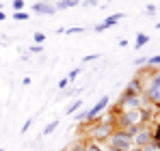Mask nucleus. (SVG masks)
Wrapping results in <instances>:
<instances>
[{"label":"nucleus","mask_w":160,"mask_h":151,"mask_svg":"<svg viewBox=\"0 0 160 151\" xmlns=\"http://www.w3.org/2000/svg\"><path fill=\"white\" fill-rule=\"evenodd\" d=\"M0 151H2V149H0Z\"/></svg>","instance_id":"72a5a7b5"},{"label":"nucleus","mask_w":160,"mask_h":151,"mask_svg":"<svg viewBox=\"0 0 160 151\" xmlns=\"http://www.w3.org/2000/svg\"><path fill=\"white\" fill-rule=\"evenodd\" d=\"M143 117H145V112H143L141 108L126 110V114H123V125H141V123H143Z\"/></svg>","instance_id":"20e7f679"},{"label":"nucleus","mask_w":160,"mask_h":151,"mask_svg":"<svg viewBox=\"0 0 160 151\" xmlns=\"http://www.w3.org/2000/svg\"><path fill=\"white\" fill-rule=\"evenodd\" d=\"M30 123H32V119H28L26 123H24V125H22V134H26L28 129H30Z\"/></svg>","instance_id":"393cba45"},{"label":"nucleus","mask_w":160,"mask_h":151,"mask_svg":"<svg viewBox=\"0 0 160 151\" xmlns=\"http://www.w3.org/2000/svg\"><path fill=\"white\" fill-rule=\"evenodd\" d=\"M98 58H100V54H89V56L82 58V63H91V61H98Z\"/></svg>","instance_id":"412c9836"},{"label":"nucleus","mask_w":160,"mask_h":151,"mask_svg":"<svg viewBox=\"0 0 160 151\" xmlns=\"http://www.w3.org/2000/svg\"><path fill=\"white\" fill-rule=\"evenodd\" d=\"M76 4H78V0H61V2H56V11H65V9H72Z\"/></svg>","instance_id":"9d476101"},{"label":"nucleus","mask_w":160,"mask_h":151,"mask_svg":"<svg viewBox=\"0 0 160 151\" xmlns=\"http://www.w3.org/2000/svg\"><path fill=\"white\" fill-rule=\"evenodd\" d=\"M84 151H102V147L98 143H89V145H84Z\"/></svg>","instance_id":"f3484780"},{"label":"nucleus","mask_w":160,"mask_h":151,"mask_svg":"<svg viewBox=\"0 0 160 151\" xmlns=\"http://www.w3.org/2000/svg\"><path fill=\"white\" fill-rule=\"evenodd\" d=\"M147 97L154 101V104H160V71L152 76V80L147 82Z\"/></svg>","instance_id":"f03ea898"},{"label":"nucleus","mask_w":160,"mask_h":151,"mask_svg":"<svg viewBox=\"0 0 160 151\" xmlns=\"http://www.w3.org/2000/svg\"><path fill=\"white\" fill-rule=\"evenodd\" d=\"M2 20H4V13H2V11H0V22H2Z\"/></svg>","instance_id":"7c9ffc66"},{"label":"nucleus","mask_w":160,"mask_h":151,"mask_svg":"<svg viewBox=\"0 0 160 151\" xmlns=\"http://www.w3.org/2000/svg\"><path fill=\"white\" fill-rule=\"evenodd\" d=\"M136 65H147V58H136Z\"/></svg>","instance_id":"c85d7f7f"},{"label":"nucleus","mask_w":160,"mask_h":151,"mask_svg":"<svg viewBox=\"0 0 160 151\" xmlns=\"http://www.w3.org/2000/svg\"><path fill=\"white\" fill-rule=\"evenodd\" d=\"M78 76H80V67H76V69H72V71H69V76H67V80H69V82H74V80L78 78Z\"/></svg>","instance_id":"a211bd4d"},{"label":"nucleus","mask_w":160,"mask_h":151,"mask_svg":"<svg viewBox=\"0 0 160 151\" xmlns=\"http://www.w3.org/2000/svg\"><path fill=\"white\" fill-rule=\"evenodd\" d=\"M13 17H15V20H28V13L26 11H15Z\"/></svg>","instance_id":"6ab92c4d"},{"label":"nucleus","mask_w":160,"mask_h":151,"mask_svg":"<svg viewBox=\"0 0 160 151\" xmlns=\"http://www.w3.org/2000/svg\"><path fill=\"white\" fill-rule=\"evenodd\" d=\"M69 151H84V145H82V143H76V145L69 147Z\"/></svg>","instance_id":"b1692460"},{"label":"nucleus","mask_w":160,"mask_h":151,"mask_svg":"<svg viewBox=\"0 0 160 151\" xmlns=\"http://www.w3.org/2000/svg\"><path fill=\"white\" fill-rule=\"evenodd\" d=\"M32 11L35 13H43V15H54L56 13V7L48 4V2H35L32 4Z\"/></svg>","instance_id":"0eeeda50"},{"label":"nucleus","mask_w":160,"mask_h":151,"mask_svg":"<svg viewBox=\"0 0 160 151\" xmlns=\"http://www.w3.org/2000/svg\"><path fill=\"white\" fill-rule=\"evenodd\" d=\"M80 106H82V100H76L72 106H69V108H67V110H65V112H67V114H74L76 110H80Z\"/></svg>","instance_id":"4468645a"},{"label":"nucleus","mask_w":160,"mask_h":151,"mask_svg":"<svg viewBox=\"0 0 160 151\" xmlns=\"http://www.w3.org/2000/svg\"><path fill=\"white\" fill-rule=\"evenodd\" d=\"M156 28H158V30H160V22H158V24H156Z\"/></svg>","instance_id":"473e14b6"},{"label":"nucleus","mask_w":160,"mask_h":151,"mask_svg":"<svg viewBox=\"0 0 160 151\" xmlns=\"http://www.w3.org/2000/svg\"><path fill=\"white\" fill-rule=\"evenodd\" d=\"M32 39H35V43H37V46H41V43L46 41V35H43V32H35V35H32Z\"/></svg>","instance_id":"dca6fc26"},{"label":"nucleus","mask_w":160,"mask_h":151,"mask_svg":"<svg viewBox=\"0 0 160 151\" xmlns=\"http://www.w3.org/2000/svg\"><path fill=\"white\" fill-rule=\"evenodd\" d=\"M152 140H154L152 132H149V129H143V127H141V129H138V132H136V134L132 136V143H134V147H141V149H143L145 145H149Z\"/></svg>","instance_id":"39448f33"},{"label":"nucleus","mask_w":160,"mask_h":151,"mask_svg":"<svg viewBox=\"0 0 160 151\" xmlns=\"http://www.w3.org/2000/svg\"><path fill=\"white\" fill-rule=\"evenodd\" d=\"M130 151H143V149H141V147H132Z\"/></svg>","instance_id":"c756f323"},{"label":"nucleus","mask_w":160,"mask_h":151,"mask_svg":"<svg viewBox=\"0 0 160 151\" xmlns=\"http://www.w3.org/2000/svg\"><path fill=\"white\" fill-rule=\"evenodd\" d=\"M13 9L15 11H22L24 9V0H13Z\"/></svg>","instance_id":"4be33fe9"},{"label":"nucleus","mask_w":160,"mask_h":151,"mask_svg":"<svg viewBox=\"0 0 160 151\" xmlns=\"http://www.w3.org/2000/svg\"><path fill=\"white\" fill-rule=\"evenodd\" d=\"M147 41H149V37H147L145 32H138V35H136V46H134V50H141Z\"/></svg>","instance_id":"ddd939ff"},{"label":"nucleus","mask_w":160,"mask_h":151,"mask_svg":"<svg viewBox=\"0 0 160 151\" xmlns=\"http://www.w3.org/2000/svg\"><path fill=\"white\" fill-rule=\"evenodd\" d=\"M147 65H160V54H158V56H152V58H147Z\"/></svg>","instance_id":"5701e85b"},{"label":"nucleus","mask_w":160,"mask_h":151,"mask_svg":"<svg viewBox=\"0 0 160 151\" xmlns=\"http://www.w3.org/2000/svg\"><path fill=\"white\" fill-rule=\"evenodd\" d=\"M102 30H106V26L104 24H95V32H102Z\"/></svg>","instance_id":"cd10ccee"},{"label":"nucleus","mask_w":160,"mask_h":151,"mask_svg":"<svg viewBox=\"0 0 160 151\" xmlns=\"http://www.w3.org/2000/svg\"><path fill=\"white\" fill-rule=\"evenodd\" d=\"M119 20H123V13H112L110 17H106V22H104V26H106V28H110V26L119 24Z\"/></svg>","instance_id":"9b49d317"},{"label":"nucleus","mask_w":160,"mask_h":151,"mask_svg":"<svg viewBox=\"0 0 160 151\" xmlns=\"http://www.w3.org/2000/svg\"><path fill=\"white\" fill-rule=\"evenodd\" d=\"M67 84H69V80H67V78H63V80H61V82H58V89H65V86H67Z\"/></svg>","instance_id":"bb28decb"},{"label":"nucleus","mask_w":160,"mask_h":151,"mask_svg":"<svg viewBox=\"0 0 160 151\" xmlns=\"http://www.w3.org/2000/svg\"><path fill=\"white\" fill-rule=\"evenodd\" d=\"M110 134H112V123L110 121H102L100 125H95L93 127V132H91V136L95 138V140H108L110 138Z\"/></svg>","instance_id":"7ed1b4c3"},{"label":"nucleus","mask_w":160,"mask_h":151,"mask_svg":"<svg viewBox=\"0 0 160 151\" xmlns=\"http://www.w3.org/2000/svg\"><path fill=\"white\" fill-rule=\"evenodd\" d=\"M108 143H110V147H112V149H119V151H130L134 147L132 136H128L123 129L112 132V134H110V138H108Z\"/></svg>","instance_id":"f257e3e1"},{"label":"nucleus","mask_w":160,"mask_h":151,"mask_svg":"<svg viewBox=\"0 0 160 151\" xmlns=\"http://www.w3.org/2000/svg\"><path fill=\"white\" fill-rule=\"evenodd\" d=\"M65 32H67V35H74V32H76V35H82V32H84V28H80V26H76V28H67Z\"/></svg>","instance_id":"aec40b11"},{"label":"nucleus","mask_w":160,"mask_h":151,"mask_svg":"<svg viewBox=\"0 0 160 151\" xmlns=\"http://www.w3.org/2000/svg\"><path fill=\"white\" fill-rule=\"evenodd\" d=\"M143 151H160V145L156 143V140H152L149 145H145V147H143Z\"/></svg>","instance_id":"2eb2a0df"},{"label":"nucleus","mask_w":160,"mask_h":151,"mask_svg":"<svg viewBox=\"0 0 160 151\" xmlns=\"http://www.w3.org/2000/svg\"><path fill=\"white\" fill-rule=\"evenodd\" d=\"M138 91H141V82L134 78V80H130V84H128V93L126 95H138Z\"/></svg>","instance_id":"1a4fd4ad"},{"label":"nucleus","mask_w":160,"mask_h":151,"mask_svg":"<svg viewBox=\"0 0 160 151\" xmlns=\"http://www.w3.org/2000/svg\"><path fill=\"white\" fill-rule=\"evenodd\" d=\"M30 52H41V54H43V48L37 46V43H32V46H30Z\"/></svg>","instance_id":"a878e982"},{"label":"nucleus","mask_w":160,"mask_h":151,"mask_svg":"<svg viewBox=\"0 0 160 151\" xmlns=\"http://www.w3.org/2000/svg\"><path fill=\"white\" fill-rule=\"evenodd\" d=\"M121 106H123L126 110H134V108H141V97H138V95H126V97L121 100Z\"/></svg>","instance_id":"6e6552de"},{"label":"nucleus","mask_w":160,"mask_h":151,"mask_svg":"<svg viewBox=\"0 0 160 151\" xmlns=\"http://www.w3.org/2000/svg\"><path fill=\"white\" fill-rule=\"evenodd\" d=\"M106 106H108V95H104V97H100V101H98V104H95V106L87 112V119H84V121H93V119H95V117H98V114H100Z\"/></svg>","instance_id":"423d86ee"},{"label":"nucleus","mask_w":160,"mask_h":151,"mask_svg":"<svg viewBox=\"0 0 160 151\" xmlns=\"http://www.w3.org/2000/svg\"><path fill=\"white\" fill-rule=\"evenodd\" d=\"M58 123H61V121H58V119H54V121H50V123H48V125L43 127V132H41V136H50V134H52L54 129H56V127H58Z\"/></svg>","instance_id":"f8f14e48"},{"label":"nucleus","mask_w":160,"mask_h":151,"mask_svg":"<svg viewBox=\"0 0 160 151\" xmlns=\"http://www.w3.org/2000/svg\"><path fill=\"white\" fill-rule=\"evenodd\" d=\"M108 151H119V149H112V147H108Z\"/></svg>","instance_id":"2f4dec72"}]
</instances>
